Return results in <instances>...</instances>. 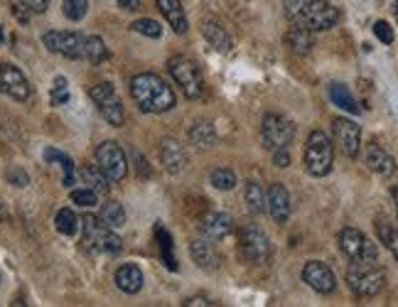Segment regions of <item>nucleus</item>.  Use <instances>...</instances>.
I'll list each match as a JSON object with an SVG mask.
<instances>
[{
    "label": "nucleus",
    "instance_id": "nucleus-40",
    "mask_svg": "<svg viewBox=\"0 0 398 307\" xmlns=\"http://www.w3.org/2000/svg\"><path fill=\"white\" fill-rule=\"evenodd\" d=\"M374 35H376V38L381 40L383 44H391V42H393V27L388 25L386 20L374 22Z\"/></svg>",
    "mask_w": 398,
    "mask_h": 307
},
{
    "label": "nucleus",
    "instance_id": "nucleus-35",
    "mask_svg": "<svg viewBox=\"0 0 398 307\" xmlns=\"http://www.w3.org/2000/svg\"><path fill=\"white\" fill-rule=\"evenodd\" d=\"M131 30L138 32V35H145V38H153V40H158L160 35H163V27H160V22L153 20V17H140V20L133 22Z\"/></svg>",
    "mask_w": 398,
    "mask_h": 307
},
{
    "label": "nucleus",
    "instance_id": "nucleus-12",
    "mask_svg": "<svg viewBox=\"0 0 398 307\" xmlns=\"http://www.w3.org/2000/svg\"><path fill=\"white\" fill-rule=\"evenodd\" d=\"M340 246L345 251V256L349 260H364V263H374L379 258V249L376 244H372L359 229H342L340 233Z\"/></svg>",
    "mask_w": 398,
    "mask_h": 307
},
{
    "label": "nucleus",
    "instance_id": "nucleus-48",
    "mask_svg": "<svg viewBox=\"0 0 398 307\" xmlns=\"http://www.w3.org/2000/svg\"><path fill=\"white\" fill-rule=\"evenodd\" d=\"M393 201H396V212H398V185L393 187Z\"/></svg>",
    "mask_w": 398,
    "mask_h": 307
},
{
    "label": "nucleus",
    "instance_id": "nucleus-15",
    "mask_svg": "<svg viewBox=\"0 0 398 307\" xmlns=\"http://www.w3.org/2000/svg\"><path fill=\"white\" fill-rule=\"evenodd\" d=\"M0 91L15 101H27L32 94L30 81L25 79L15 64H0Z\"/></svg>",
    "mask_w": 398,
    "mask_h": 307
},
{
    "label": "nucleus",
    "instance_id": "nucleus-44",
    "mask_svg": "<svg viewBox=\"0 0 398 307\" xmlns=\"http://www.w3.org/2000/svg\"><path fill=\"white\" fill-rule=\"evenodd\" d=\"M8 180H10L15 187H25L27 185V175L22 172V169H10V172H8Z\"/></svg>",
    "mask_w": 398,
    "mask_h": 307
},
{
    "label": "nucleus",
    "instance_id": "nucleus-24",
    "mask_svg": "<svg viewBox=\"0 0 398 307\" xmlns=\"http://www.w3.org/2000/svg\"><path fill=\"white\" fill-rule=\"evenodd\" d=\"M190 135V143L194 145L197 150H209L214 143H217V131L209 121H197L194 126L187 131Z\"/></svg>",
    "mask_w": 398,
    "mask_h": 307
},
{
    "label": "nucleus",
    "instance_id": "nucleus-47",
    "mask_svg": "<svg viewBox=\"0 0 398 307\" xmlns=\"http://www.w3.org/2000/svg\"><path fill=\"white\" fill-rule=\"evenodd\" d=\"M135 160H138V172H140L143 177H148V175H150V172H148V163H145V160L140 158V155H138Z\"/></svg>",
    "mask_w": 398,
    "mask_h": 307
},
{
    "label": "nucleus",
    "instance_id": "nucleus-7",
    "mask_svg": "<svg viewBox=\"0 0 398 307\" xmlns=\"http://www.w3.org/2000/svg\"><path fill=\"white\" fill-rule=\"evenodd\" d=\"M295 138V126L281 113H265L260 123V140L268 150L288 148Z\"/></svg>",
    "mask_w": 398,
    "mask_h": 307
},
{
    "label": "nucleus",
    "instance_id": "nucleus-5",
    "mask_svg": "<svg viewBox=\"0 0 398 307\" xmlns=\"http://www.w3.org/2000/svg\"><path fill=\"white\" fill-rule=\"evenodd\" d=\"M335 163V145L327 138V133L322 131H313L305 145V169H308L313 177H324L329 175Z\"/></svg>",
    "mask_w": 398,
    "mask_h": 307
},
{
    "label": "nucleus",
    "instance_id": "nucleus-46",
    "mask_svg": "<svg viewBox=\"0 0 398 307\" xmlns=\"http://www.w3.org/2000/svg\"><path fill=\"white\" fill-rule=\"evenodd\" d=\"M185 305H187V307H197V305H209V300H207V297H202V295H197V297H187V300H185Z\"/></svg>",
    "mask_w": 398,
    "mask_h": 307
},
{
    "label": "nucleus",
    "instance_id": "nucleus-18",
    "mask_svg": "<svg viewBox=\"0 0 398 307\" xmlns=\"http://www.w3.org/2000/svg\"><path fill=\"white\" fill-rule=\"evenodd\" d=\"M160 163L170 175H180L187 165V153L175 138H165L160 143Z\"/></svg>",
    "mask_w": 398,
    "mask_h": 307
},
{
    "label": "nucleus",
    "instance_id": "nucleus-36",
    "mask_svg": "<svg viewBox=\"0 0 398 307\" xmlns=\"http://www.w3.org/2000/svg\"><path fill=\"white\" fill-rule=\"evenodd\" d=\"M379 236H381V241L388 246V251L393 254V258L398 260V229L391 226L388 222H381L379 224Z\"/></svg>",
    "mask_w": 398,
    "mask_h": 307
},
{
    "label": "nucleus",
    "instance_id": "nucleus-27",
    "mask_svg": "<svg viewBox=\"0 0 398 307\" xmlns=\"http://www.w3.org/2000/svg\"><path fill=\"white\" fill-rule=\"evenodd\" d=\"M44 160H47V163H57L59 167L64 169V187L74 185V160H72L69 155L57 148H47L44 150Z\"/></svg>",
    "mask_w": 398,
    "mask_h": 307
},
{
    "label": "nucleus",
    "instance_id": "nucleus-45",
    "mask_svg": "<svg viewBox=\"0 0 398 307\" xmlns=\"http://www.w3.org/2000/svg\"><path fill=\"white\" fill-rule=\"evenodd\" d=\"M140 3L143 0H118V6L126 8V10H140Z\"/></svg>",
    "mask_w": 398,
    "mask_h": 307
},
{
    "label": "nucleus",
    "instance_id": "nucleus-31",
    "mask_svg": "<svg viewBox=\"0 0 398 307\" xmlns=\"http://www.w3.org/2000/svg\"><path fill=\"white\" fill-rule=\"evenodd\" d=\"M99 217H101V222L108 224L111 229H121L123 224H126V212H123V207L116 199H108L101 207V214H99Z\"/></svg>",
    "mask_w": 398,
    "mask_h": 307
},
{
    "label": "nucleus",
    "instance_id": "nucleus-38",
    "mask_svg": "<svg viewBox=\"0 0 398 307\" xmlns=\"http://www.w3.org/2000/svg\"><path fill=\"white\" fill-rule=\"evenodd\" d=\"M67 101H69V86H67L64 76H57L52 84V103L54 106H64Z\"/></svg>",
    "mask_w": 398,
    "mask_h": 307
},
{
    "label": "nucleus",
    "instance_id": "nucleus-6",
    "mask_svg": "<svg viewBox=\"0 0 398 307\" xmlns=\"http://www.w3.org/2000/svg\"><path fill=\"white\" fill-rule=\"evenodd\" d=\"M167 67H170V74L172 79H175V84L185 91L187 99H199V96H204L202 72H199V67H197L190 57L175 54V57H170Z\"/></svg>",
    "mask_w": 398,
    "mask_h": 307
},
{
    "label": "nucleus",
    "instance_id": "nucleus-41",
    "mask_svg": "<svg viewBox=\"0 0 398 307\" xmlns=\"http://www.w3.org/2000/svg\"><path fill=\"white\" fill-rule=\"evenodd\" d=\"M22 6L27 8L30 13H44L49 8V0H22Z\"/></svg>",
    "mask_w": 398,
    "mask_h": 307
},
{
    "label": "nucleus",
    "instance_id": "nucleus-22",
    "mask_svg": "<svg viewBox=\"0 0 398 307\" xmlns=\"http://www.w3.org/2000/svg\"><path fill=\"white\" fill-rule=\"evenodd\" d=\"M160 8V13H163V17L167 22H170V27L177 32V35H185L187 32V15H185V8H182L180 0H155Z\"/></svg>",
    "mask_w": 398,
    "mask_h": 307
},
{
    "label": "nucleus",
    "instance_id": "nucleus-9",
    "mask_svg": "<svg viewBox=\"0 0 398 307\" xmlns=\"http://www.w3.org/2000/svg\"><path fill=\"white\" fill-rule=\"evenodd\" d=\"M96 167L101 169L111 182L126 180L128 160H126V153L121 150V145L113 143V140H106V143L99 145V148H96Z\"/></svg>",
    "mask_w": 398,
    "mask_h": 307
},
{
    "label": "nucleus",
    "instance_id": "nucleus-17",
    "mask_svg": "<svg viewBox=\"0 0 398 307\" xmlns=\"http://www.w3.org/2000/svg\"><path fill=\"white\" fill-rule=\"evenodd\" d=\"M199 231H202V236L212 238V241H222V238H226L229 233L234 231V222L224 212H209L202 217Z\"/></svg>",
    "mask_w": 398,
    "mask_h": 307
},
{
    "label": "nucleus",
    "instance_id": "nucleus-10",
    "mask_svg": "<svg viewBox=\"0 0 398 307\" xmlns=\"http://www.w3.org/2000/svg\"><path fill=\"white\" fill-rule=\"evenodd\" d=\"M84 42L86 35L81 32H62L52 30L42 35V44L54 54H62L67 59H84Z\"/></svg>",
    "mask_w": 398,
    "mask_h": 307
},
{
    "label": "nucleus",
    "instance_id": "nucleus-16",
    "mask_svg": "<svg viewBox=\"0 0 398 307\" xmlns=\"http://www.w3.org/2000/svg\"><path fill=\"white\" fill-rule=\"evenodd\" d=\"M265 209L276 224H285L290 219V194L281 182L271 185V190L265 194Z\"/></svg>",
    "mask_w": 398,
    "mask_h": 307
},
{
    "label": "nucleus",
    "instance_id": "nucleus-28",
    "mask_svg": "<svg viewBox=\"0 0 398 307\" xmlns=\"http://www.w3.org/2000/svg\"><path fill=\"white\" fill-rule=\"evenodd\" d=\"M329 99H332V103H335V106L345 108V111L359 113V103H356V99L351 96V91L347 89L345 84H332V86H329Z\"/></svg>",
    "mask_w": 398,
    "mask_h": 307
},
{
    "label": "nucleus",
    "instance_id": "nucleus-34",
    "mask_svg": "<svg viewBox=\"0 0 398 307\" xmlns=\"http://www.w3.org/2000/svg\"><path fill=\"white\" fill-rule=\"evenodd\" d=\"M246 204H249V209L254 214H260L265 209V194L258 182H249L246 185Z\"/></svg>",
    "mask_w": 398,
    "mask_h": 307
},
{
    "label": "nucleus",
    "instance_id": "nucleus-8",
    "mask_svg": "<svg viewBox=\"0 0 398 307\" xmlns=\"http://www.w3.org/2000/svg\"><path fill=\"white\" fill-rule=\"evenodd\" d=\"M89 96L91 101L96 103V108H99V113H101V118L106 123H111V126H123V121H126V113H123V103L121 99H118L116 89H113L108 81H101V84H96L89 89Z\"/></svg>",
    "mask_w": 398,
    "mask_h": 307
},
{
    "label": "nucleus",
    "instance_id": "nucleus-2",
    "mask_svg": "<svg viewBox=\"0 0 398 307\" xmlns=\"http://www.w3.org/2000/svg\"><path fill=\"white\" fill-rule=\"evenodd\" d=\"M285 15L292 25L322 32L340 22V10L327 0H285Z\"/></svg>",
    "mask_w": 398,
    "mask_h": 307
},
{
    "label": "nucleus",
    "instance_id": "nucleus-49",
    "mask_svg": "<svg viewBox=\"0 0 398 307\" xmlns=\"http://www.w3.org/2000/svg\"><path fill=\"white\" fill-rule=\"evenodd\" d=\"M6 219V207H3V201H0V222Z\"/></svg>",
    "mask_w": 398,
    "mask_h": 307
},
{
    "label": "nucleus",
    "instance_id": "nucleus-30",
    "mask_svg": "<svg viewBox=\"0 0 398 307\" xmlns=\"http://www.w3.org/2000/svg\"><path fill=\"white\" fill-rule=\"evenodd\" d=\"M54 226H57V231L64 233V236H74V233L79 231V217H76L69 207H64L59 209L57 217H54Z\"/></svg>",
    "mask_w": 398,
    "mask_h": 307
},
{
    "label": "nucleus",
    "instance_id": "nucleus-37",
    "mask_svg": "<svg viewBox=\"0 0 398 307\" xmlns=\"http://www.w3.org/2000/svg\"><path fill=\"white\" fill-rule=\"evenodd\" d=\"M89 13V0H64V15L72 22H79Z\"/></svg>",
    "mask_w": 398,
    "mask_h": 307
},
{
    "label": "nucleus",
    "instance_id": "nucleus-1",
    "mask_svg": "<svg viewBox=\"0 0 398 307\" xmlns=\"http://www.w3.org/2000/svg\"><path fill=\"white\" fill-rule=\"evenodd\" d=\"M131 96L138 103L140 111L145 113H165L175 108L177 99L175 91L163 76L153 74V72H143L131 79Z\"/></svg>",
    "mask_w": 398,
    "mask_h": 307
},
{
    "label": "nucleus",
    "instance_id": "nucleus-21",
    "mask_svg": "<svg viewBox=\"0 0 398 307\" xmlns=\"http://www.w3.org/2000/svg\"><path fill=\"white\" fill-rule=\"evenodd\" d=\"M367 165H369V169H374L376 175H383V177H388V175L396 172V160H393L391 155L376 143L367 145Z\"/></svg>",
    "mask_w": 398,
    "mask_h": 307
},
{
    "label": "nucleus",
    "instance_id": "nucleus-33",
    "mask_svg": "<svg viewBox=\"0 0 398 307\" xmlns=\"http://www.w3.org/2000/svg\"><path fill=\"white\" fill-rule=\"evenodd\" d=\"M209 180H212V185L217 187V190L222 192H229L236 187V172L229 167H217L212 169V175H209Z\"/></svg>",
    "mask_w": 398,
    "mask_h": 307
},
{
    "label": "nucleus",
    "instance_id": "nucleus-19",
    "mask_svg": "<svg viewBox=\"0 0 398 307\" xmlns=\"http://www.w3.org/2000/svg\"><path fill=\"white\" fill-rule=\"evenodd\" d=\"M192 251V258H194V263L199 265L202 270H217L219 268V251L217 246H214L212 238L202 236V238H194L190 246Z\"/></svg>",
    "mask_w": 398,
    "mask_h": 307
},
{
    "label": "nucleus",
    "instance_id": "nucleus-29",
    "mask_svg": "<svg viewBox=\"0 0 398 307\" xmlns=\"http://www.w3.org/2000/svg\"><path fill=\"white\" fill-rule=\"evenodd\" d=\"M84 59L91 64H101L103 59H108V47L103 44V40L99 38V35H86Z\"/></svg>",
    "mask_w": 398,
    "mask_h": 307
},
{
    "label": "nucleus",
    "instance_id": "nucleus-39",
    "mask_svg": "<svg viewBox=\"0 0 398 307\" xmlns=\"http://www.w3.org/2000/svg\"><path fill=\"white\" fill-rule=\"evenodd\" d=\"M99 194H96L91 187H81V190H72V201L79 204V207H94Z\"/></svg>",
    "mask_w": 398,
    "mask_h": 307
},
{
    "label": "nucleus",
    "instance_id": "nucleus-11",
    "mask_svg": "<svg viewBox=\"0 0 398 307\" xmlns=\"http://www.w3.org/2000/svg\"><path fill=\"white\" fill-rule=\"evenodd\" d=\"M239 244H241V254H244V258L249 260V263L260 265L271 256V238L265 236L258 226H254V224H246V226L241 229Z\"/></svg>",
    "mask_w": 398,
    "mask_h": 307
},
{
    "label": "nucleus",
    "instance_id": "nucleus-3",
    "mask_svg": "<svg viewBox=\"0 0 398 307\" xmlns=\"http://www.w3.org/2000/svg\"><path fill=\"white\" fill-rule=\"evenodd\" d=\"M79 224H81V229H84L81 244H84L89 251H99V254H121L123 251L121 236H118L108 224H103L101 217L84 214Z\"/></svg>",
    "mask_w": 398,
    "mask_h": 307
},
{
    "label": "nucleus",
    "instance_id": "nucleus-50",
    "mask_svg": "<svg viewBox=\"0 0 398 307\" xmlns=\"http://www.w3.org/2000/svg\"><path fill=\"white\" fill-rule=\"evenodd\" d=\"M396 17H398V0H396Z\"/></svg>",
    "mask_w": 398,
    "mask_h": 307
},
{
    "label": "nucleus",
    "instance_id": "nucleus-23",
    "mask_svg": "<svg viewBox=\"0 0 398 307\" xmlns=\"http://www.w3.org/2000/svg\"><path fill=\"white\" fill-rule=\"evenodd\" d=\"M116 285L118 290L128 292V295H135V292L143 288V270L138 265L126 263L116 270Z\"/></svg>",
    "mask_w": 398,
    "mask_h": 307
},
{
    "label": "nucleus",
    "instance_id": "nucleus-25",
    "mask_svg": "<svg viewBox=\"0 0 398 307\" xmlns=\"http://www.w3.org/2000/svg\"><path fill=\"white\" fill-rule=\"evenodd\" d=\"M313 32L308 27H300V25H292L285 35V44L292 49L295 54H308L313 49Z\"/></svg>",
    "mask_w": 398,
    "mask_h": 307
},
{
    "label": "nucleus",
    "instance_id": "nucleus-13",
    "mask_svg": "<svg viewBox=\"0 0 398 307\" xmlns=\"http://www.w3.org/2000/svg\"><path fill=\"white\" fill-rule=\"evenodd\" d=\"M332 135L335 143L340 145V150L347 158H356L361 148V128L349 118H335L332 121Z\"/></svg>",
    "mask_w": 398,
    "mask_h": 307
},
{
    "label": "nucleus",
    "instance_id": "nucleus-4",
    "mask_svg": "<svg viewBox=\"0 0 398 307\" xmlns=\"http://www.w3.org/2000/svg\"><path fill=\"white\" fill-rule=\"evenodd\" d=\"M347 283H349L351 292L359 297H374L381 292L383 283H386V270L381 265L364 263V260H351V265L347 268Z\"/></svg>",
    "mask_w": 398,
    "mask_h": 307
},
{
    "label": "nucleus",
    "instance_id": "nucleus-32",
    "mask_svg": "<svg viewBox=\"0 0 398 307\" xmlns=\"http://www.w3.org/2000/svg\"><path fill=\"white\" fill-rule=\"evenodd\" d=\"M81 177H84V182H89V187L96 192V194H101V192H108V182H111V180H108V177L103 175V172H101L99 167H96V165H94V167L89 165V167L81 169Z\"/></svg>",
    "mask_w": 398,
    "mask_h": 307
},
{
    "label": "nucleus",
    "instance_id": "nucleus-43",
    "mask_svg": "<svg viewBox=\"0 0 398 307\" xmlns=\"http://www.w3.org/2000/svg\"><path fill=\"white\" fill-rule=\"evenodd\" d=\"M273 160H276L278 167H288V165H290V153H288V148L273 150Z\"/></svg>",
    "mask_w": 398,
    "mask_h": 307
},
{
    "label": "nucleus",
    "instance_id": "nucleus-14",
    "mask_svg": "<svg viewBox=\"0 0 398 307\" xmlns=\"http://www.w3.org/2000/svg\"><path fill=\"white\" fill-rule=\"evenodd\" d=\"M303 281L308 283L315 292H320V295H329V292H335L337 288L335 273H332V268H329L327 263H322V260H310V263H305Z\"/></svg>",
    "mask_w": 398,
    "mask_h": 307
},
{
    "label": "nucleus",
    "instance_id": "nucleus-26",
    "mask_svg": "<svg viewBox=\"0 0 398 307\" xmlns=\"http://www.w3.org/2000/svg\"><path fill=\"white\" fill-rule=\"evenodd\" d=\"M155 238H158L160 246V256H163V263L170 270H177V258H175V246H172V236L170 231H165L163 224L155 226Z\"/></svg>",
    "mask_w": 398,
    "mask_h": 307
},
{
    "label": "nucleus",
    "instance_id": "nucleus-42",
    "mask_svg": "<svg viewBox=\"0 0 398 307\" xmlns=\"http://www.w3.org/2000/svg\"><path fill=\"white\" fill-rule=\"evenodd\" d=\"M13 13H15V17L20 22H27V20H30V15H32V13L22 6V0H13Z\"/></svg>",
    "mask_w": 398,
    "mask_h": 307
},
{
    "label": "nucleus",
    "instance_id": "nucleus-20",
    "mask_svg": "<svg viewBox=\"0 0 398 307\" xmlns=\"http://www.w3.org/2000/svg\"><path fill=\"white\" fill-rule=\"evenodd\" d=\"M202 35L207 38V42L212 47H217L219 52H229V49L234 47V38L229 35V30L217 20H204L202 22Z\"/></svg>",
    "mask_w": 398,
    "mask_h": 307
}]
</instances>
